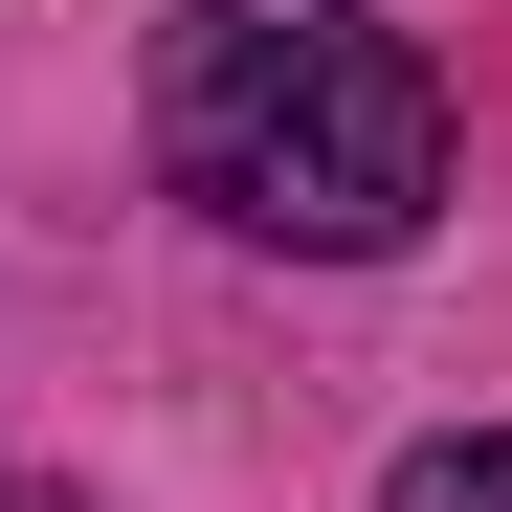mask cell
I'll return each instance as SVG.
<instances>
[{
    "label": "cell",
    "instance_id": "obj_2",
    "mask_svg": "<svg viewBox=\"0 0 512 512\" xmlns=\"http://www.w3.org/2000/svg\"><path fill=\"white\" fill-rule=\"evenodd\" d=\"M379 512H512V423H468V446H401Z\"/></svg>",
    "mask_w": 512,
    "mask_h": 512
},
{
    "label": "cell",
    "instance_id": "obj_3",
    "mask_svg": "<svg viewBox=\"0 0 512 512\" xmlns=\"http://www.w3.org/2000/svg\"><path fill=\"white\" fill-rule=\"evenodd\" d=\"M0 512H23V490H0Z\"/></svg>",
    "mask_w": 512,
    "mask_h": 512
},
{
    "label": "cell",
    "instance_id": "obj_1",
    "mask_svg": "<svg viewBox=\"0 0 512 512\" xmlns=\"http://www.w3.org/2000/svg\"><path fill=\"white\" fill-rule=\"evenodd\" d=\"M156 156H179L245 245L357 268V245H423V201H446V90H423V45H379L357 0H179Z\"/></svg>",
    "mask_w": 512,
    "mask_h": 512
}]
</instances>
